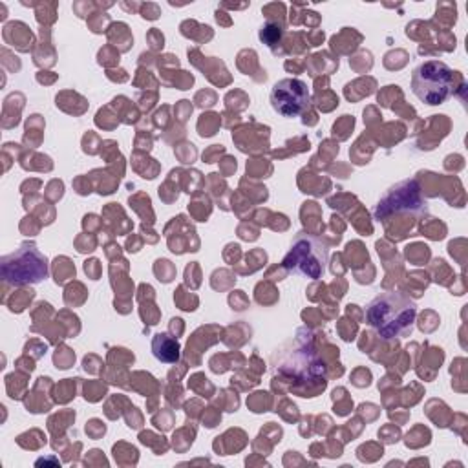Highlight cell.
I'll list each match as a JSON object with an SVG mask.
<instances>
[{
	"label": "cell",
	"mask_w": 468,
	"mask_h": 468,
	"mask_svg": "<svg viewBox=\"0 0 468 468\" xmlns=\"http://www.w3.org/2000/svg\"><path fill=\"white\" fill-rule=\"evenodd\" d=\"M2 276L15 285L38 283L48 276L46 256L35 243H22L15 252L2 258Z\"/></svg>",
	"instance_id": "obj_4"
},
{
	"label": "cell",
	"mask_w": 468,
	"mask_h": 468,
	"mask_svg": "<svg viewBox=\"0 0 468 468\" xmlns=\"http://www.w3.org/2000/svg\"><path fill=\"white\" fill-rule=\"evenodd\" d=\"M269 101L276 113L283 117H298L309 108L311 93L303 80L287 77L272 86Z\"/></svg>",
	"instance_id": "obj_5"
},
{
	"label": "cell",
	"mask_w": 468,
	"mask_h": 468,
	"mask_svg": "<svg viewBox=\"0 0 468 468\" xmlns=\"http://www.w3.org/2000/svg\"><path fill=\"white\" fill-rule=\"evenodd\" d=\"M453 90V69L439 58L420 62L411 73V91L424 104H441L452 97Z\"/></svg>",
	"instance_id": "obj_2"
},
{
	"label": "cell",
	"mask_w": 468,
	"mask_h": 468,
	"mask_svg": "<svg viewBox=\"0 0 468 468\" xmlns=\"http://www.w3.org/2000/svg\"><path fill=\"white\" fill-rule=\"evenodd\" d=\"M327 258L329 247L322 238L300 232L283 258V267L291 272L316 280L325 272Z\"/></svg>",
	"instance_id": "obj_3"
},
{
	"label": "cell",
	"mask_w": 468,
	"mask_h": 468,
	"mask_svg": "<svg viewBox=\"0 0 468 468\" xmlns=\"http://www.w3.org/2000/svg\"><path fill=\"white\" fill-rule=\"evenodd\" d=\"M152 353L157 360L172 364L179 358V344L168 333H157L152 340Z\"/></svg>",
	"instance_id": "obj_6"
},
{
	"label": "cell",
	"mask_w": 468,
	"mask_h": 468,
	"mask_svg": "<svg viewBox=\"0 0 468 468\" xmlns=\"http://www.w3.org/2000/svg\"><path fill=\"white\" fill-rule=\"evenodd\" d=\"M415 318V302L397 291L380 292L366 307V322L382 340H395L408 335L413 329Z\"/></svg>",
	"instance_id": "obj_1"
}]
</instances>
